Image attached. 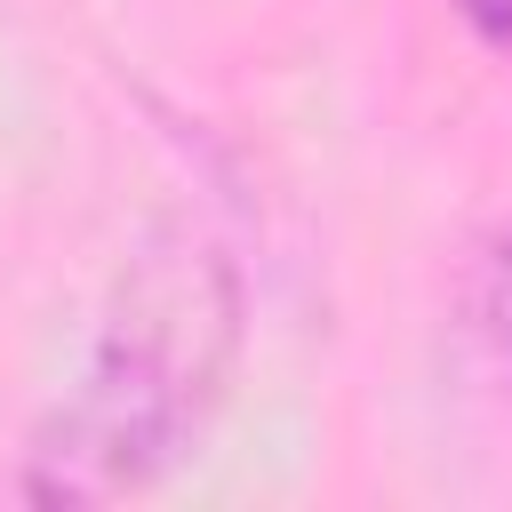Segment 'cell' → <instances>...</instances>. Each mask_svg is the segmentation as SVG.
<instances>
[{"label":"cell","mask_w":512,"mask_h":512,"mask_svg":"<svg viewBox=\"0 0 512 512\" xmlns=\"http://www.w3.org/2000/svg\"><path fill=\"white\" fill-rule=\"evenodd\" d=\"M480 48H512V0H448Z\"/></svg>","instance_id":"3"},{"label":"cell","mask_w":512,"mask_h":512,"mask_svg":"<svg viewBox=\"0 0 512 512\" xmlns=\"http://www.w3.org/2000/svg\"><path fill=\"white\" fill-rule=\"evenodd\" d=\"M248 344V272L200 208H160L104 280L88 344L16 448L24 504L152 496L216 424Z\"/></svg>","instance_id":"1"},{"label":"cell","mask_w":512,"mask_h":512,"mask_svg":"<svg viewBox=\"0 0 512 512\" xmlns=\"http://www.w3.org/2000/svg\"><path fill=\"white\" fill-rule=\"evenodd\" d=\"M488 336H496V360H504V376H512V232H504L496 256H488Z\"/></svg>","instance_id":"2"}]
</instances>
